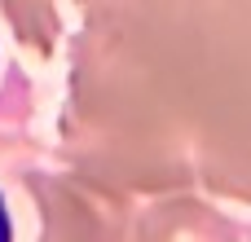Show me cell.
Listing matches in <instances>:
<instances>
[{"label":"cell","mask_w":251,"mask_h":242,"mask_svg":"<svg viewBox=\"0 0 251 242\" xmlns=\"http://www.w3.org/2000/svg\"><path fill=\"white\" fill-rule=\"evenodd\" d=\"M9 238V216H4V198H0V242Z\"/></svg>","instance_id":"6da1fadb"}]
</instances>
